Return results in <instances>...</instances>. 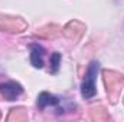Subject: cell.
Instances as JSON below:
<instances>
[{
  "label": "cell",
  "instance_id": "obj_1",
  "mask_svg": "<svg viewBox=\"0 0 124 122\" xmlns=\"http://www.w3.org/2000/svg\"><path fill=\"white\" fill-rule=\"evenodd\" d=\"M100 70V62L98 61H93L90 63L85 78L81 83V95L85 99H91L95 96L97 93V88H95V81H97V75Z\"/></svg>",
  "mask_w": 124,
  "mask_h": 122
},
{
  "label": "cell",
  "instance_id": "obj_2",
  "mask_svg": "<svg viewBox=\"0 0 124 122\" xmlns=\"http://www.w3.org/2000/svg\"><path fill=\"white\" fill-rule=\"evenodd\" d=\"M0 93L7 101H16L23 93V88L20 83H17L15 81H9V82L0 83Z\"/></svg>",
  "mask_w": 124,
  "mask_h": 122
},
{
  "label": "cell",
  "instance_id": "obj_3",
  "mask_svg": "<svg viewBox=\"0 0 124 122\" xmlns=\"http://www.w3.org/2000/svg\"><path fill=\"white\" fill-rule=\"evenodd\" d=\"M43 55L45 49L40 45H31V63L33 68L42 69L43 68Z\"/></svg>",
  "mask_w": 124,
  "mask_h": 122
},
{
  "label": "cell",
  "instance_id": "obj_4",
  "mask_svg": "<svg viewBox=\"0 0 124 122\" xmlns=\"http://www.w3.org/2000/svg\"><path fill=\"white\" fill-rule=\"evenodd\" d=\"M61 101H59V98H56V96H54V95H51V93H48V92H42V93H39V96H38V106L39 108H46V106H49V105H52V106H55V105H58Z\"/></svg>",
  "mask_w": 124,
  "mask_h": 122
},
{
  "label": "cell",
  "instance_id": "obj_5",
  "mask_svg": "<svg viewBox=\"0 0 124 122\" xmlns=\"http://www.w3.org/2000/svg\"><path fill=\"white\" fill-rule=\"evenodd\" d=\"M59 65H61V53L55 52L51 56V72L52 73H56L58 69H59Z\"/></svg>",
  "mask_w": 124,
  "mask_h": 122
}]
</instances>
